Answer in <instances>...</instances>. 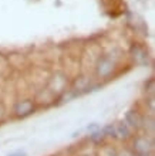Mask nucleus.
Returning a JSON list of instances; mask_svg holds the SVG:
<instances>
[{
    "label": "nucleus",
    "instance_id": "1",
    "mask_svg": "<svg viewBox=\"0 0 155 156\" xmlns=\"http://www.w3.org/2000/svg\"><path fill=\"white\" fill-rule=\"evenodd\" d=\"M117 66H118V55L115 54V51L100 54L94 66L95 77L98 80H108L113 77L114 71L117 70Z\"/></svg>",
    "mask_w": 155,
    "mask_h": 156
},
{
    "label": "nucleus",
    "instance_id": "2",
    "mask_svg": "<svg viewBox=\"0 0 155 156\" xmlns=\"http://www.w3.org/2000/svg\"><path fill=\"white\" fill-rule=\"evenodd\" d=\"M130 57L132 58L135 66L139 67H147L151 62V55L148 53V50L145 48V45L139 44V43H134L130 47Z\"/></svg>",
    "mask_w": 155,
    "mask_h": 156
},
{
    "label": "nucleus",
    "instance_id": "3",
    "mask_svg": "<svg viewBox=\"0 0 155 156\" xmlns=\"http://www.w3.org/2000/svg\"><path fill=\"white\" fill-rule=\"evenodd\" d=\"M154 151V139L151 135H138L132 140V152L135 155H151Z\"/></svg>",
    "mask_w": 155,
    "mask_h": 156
},
{
    "label": "nucleus",
    "instance_id": "4",
    "mask_svg": "<svg viewBox=\"0 0 155 156\" xmlns=\"http://www.w3.org/2000/svg\"><path fill=\"white\" fill-rule=\"evenodd\" d=\"M67 85H68V77L61 73V71H58L56 74L51 75L49 81V87H47V91H50L51 94H56V95H60L67 90Z\"/></svg>",
    "mask_w": 155,
    "mask_h": 156
},
{
    "label": "nucleus",
    "instance_id": "5",
    "mask_svg": "<svg viewBox=\"0 0 155 156\" xmlns=\"http://www.w3.org/2000/svg\"><path fill=\"white\" fill-rule=\"evenodd\" d=\"M34 111H36V104H34V99L30 98L17 101L14 104V108H13V112L17 118H26V116L31 115Z\"/></svg>",
    "mask_w": 155,
    "mask_h": 156
},
{
    "label": "nucleus",
    "instance_id": "6",
    "mask_svg": "<svg viewBox=\"0 0 155 156\" xmlns=\"http://www.w3.org/2000/svg\"><path fill=\"white\" fill-rule=\"evenodd\" d=\"M124 122L130 126V129H139V128H141V123H142V115H141L138 111L131 109V111H128L125 114Z\"/></svg>",
    "mask_w": 155,
    "mask_h": 156
},
{
    "label": "nucleus",
    "instance_id": "7",
    "mask_svg": "<svg viewBox=\"0 0 155 156\" xmlns=\"http://www.w3.org/2000/svg\"><path fill=\"white\" fill-rule=\"evenodd\" d=\"M114 125H115V138H120V139L130 138L131 129L124 121H121V122H118V123H114Z\"/></svg>",
    "mask_w": 155,
    "mask_h": 156
},
{
    "label": "nucleus",
    "instance_id": "8",
    "mask_svg": "<svg viewBox=\"0 0 155 156\" xmlns=\"http://www.w3.org/2000/svg\"><path fill=\"white\" fill-rule=\"evenodd\" d=\"M141 128H144L147 131V135H154V118L152 116H142V123H141Z\"/></svg>",
    "mask_w": 155,
    "mask_h": 156
},
{
    "label": "nucleus",
    "instance_id": "9",
    "mask_svg": "<svg viewBox=\"0 0 155 156\" xmlns=\"http://www.w3.org/2000/svg\"><path fill=\"white\" fill-rule=\"evenodd\" d=\"M101 132L104 133V136H113L115 138V125L114 123H108L101 129Z\"/></svg>",
    "mask_w": 155,
    "mask_h": 156
},
{
    "label": "nucleus",
    "instance_id": "10",
    "mask_svg": "<svg viewBox=\"0 0 155 156\" xmlns=\"http://www.w3.org/2000/svg\"><path fill=\"white\" fill-rule=\"evenodd\" d=\"M102 138H104V133L101 132V129H97L94 132H90V139L93 142H101Z\"/></svg>",
    "mask_w": 155,
    "mask_h": 156
},
{
    "label": "nucleus",
    "instance_id": "11",
    "mask_svg": "<svg viewBox=\"0 0 155 156\" xmlns=\"http://www.w3.org/2000/svg\"><path fill=\"white\" fill-rule=\"evenodd\" d=\"M154 88H155L154 80H152V78H149V80H148V82H145V92H147L149 97H154Z\"/></svg>",
    "mask_w": 155,
    "mask_h": 156
},
{
    "label": "nucleus",
    "instance_id": "12",
    "mask_svg": "<svg viewBox=\"0 0 155 156\" xmlns=\"http://www.w3.org/2000/svg\"><path fill=\"white\" fill-rule=\"evenodd\" d=\"M117 156H137L131 149H123V151H120L118 153H117Z\"/></svg>",
    "mask_w": 155,
    "mask_h": 156
},
{
    "label": "nucleus",
    "instance_id": "13",
    "mask_svg": "<svg viewBox=\"0 0 155 156\" xmlns=\"http://www.w3.org/2000/svg\"><path fill=\"white\" fill-rule=\"evenodd\" d=\"M6 116V108H4V105L2 102H0V121Z\"/></svg>",
    "mask_w": 155,
    "mask_h": 156
},
{
    "label": "nucleus",
    "instance_id": "14",
    "mask_svg": "<svg viewBox=\"0 0 155 156\" xmlns=\"http://www.w3.org/2000/svg\"><path fill=\"white\" fill-rule=\"evenodd\" d=\"M97 129H100V126H98L97 123H91V125H88V131L90 132H94V131H97Z\"/></svg>",
    "mask_w": 155,
    "mask_h": 156
},
{
    "label": "nucleus",
    "instance_id": "15",
    "mask_svg": "<svg viewBox=\"0 0 155 156\" xmlns=\"http://www.w3.org/2000/svg\"><path fill=\"white\" fill-rule=\"evenodd\" d=\"M7 156H26V153L24 152H14V153H10V155H7Z\"/></svg>",
    "mask_w": 155,
    "mask_h": 156
},
{
    "label": "nucleus",
    "instance_id": "16",
    "mask_svg": "<svg viewBox=\"0 0 155 156\" xmlns=\"http://www.w3.org/2000/svg\"><path fill=\"white\" fill-rule=\"evenodd\" d=\"M137 156H152V155H137Z\"/></svg>",
    "mask_w": 155,
    "mask_h": 156
}]
</instances>
